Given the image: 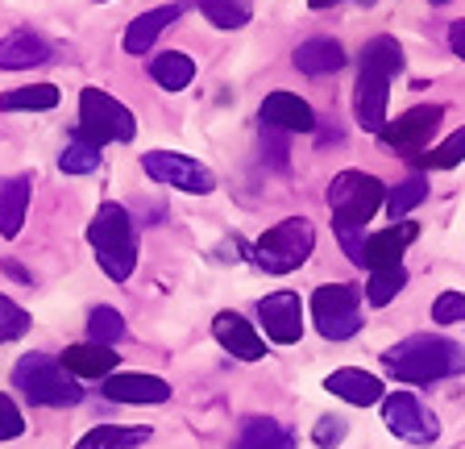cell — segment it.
<instances>
[{
    "instance_id": "39",
    "label": "cell",
    "mask_w": 465,
    "mask_h": 449,
    "mask_svg": "<svg viewBox=\"0 0 465 449\" xmlns=\"http://www.w3.org/2000/svg\"><path fill=\"white\" fill-rule=\"evenodd\" d=\"M312 9H332V5H341V0H308Z\"/></svg>"
},
{
    "instance_id": "33",
    "label": "cell",
    "mask_w": 465,
    "mask_h": 449,
    "mask_svg": "<svg viewBox=\"0 0 465 449\" xmlns=\"http://www.w3.org/2000/svg\"><path fill=\"white\" fill-rule=\"evenodd\" d=\"M457 163H465V125L457 129V134H449L436 150L416 155V166H432V171H449V166H457Z\"/></svg>"
},
{
    "instance_id": "35",
    "label": "cell",
    "mask_w": 465,
    "mask_h": 449,
    "mask_svg": "<svg viewBox=\"0 0 465 449\" xmlns=\"http://www.w3.org/2000/svg\"><path fill=\"white\" fill-rule=\"evenodd\" d=\"M436 324H465V295L461 292H440L432 304Z\"/></svg>"
},
{
    "instance_id": "30",
    "label": "cell",
    "mask_w": 465,
    "mask_h": 449,
    "mask_svg": "<svg viewBox=\"0 0 465 449\" xmlns=\"http://www.w3.org/2000/svg\"><path fill=\"white\" fill-rule=\"evenodd\" d=\"M407 284V271L403 266H382V271H370V284H366V300L374 308H387Z\"/></svg>"
},
{
    "instance_id": "9",
    "label": "cell",
    "mask_w": 465,
    "mask_h": 449,
    "mask_svg": "<svg viewBox=\"0 0 465 449\" xmlns=\"http://www.w3.org/2000/svg\"><path fill=\"white\" fill-rule=\"evenodd\" d=\"M440 117H445V108L440 105H416V108H407L399 121H387L382 134H378V142H382V150H391V155L416 158L420 150L432 142Z\"/></svg>"
},
{
    "instance_id": "21",
    "label": "cell",
    "mask_w": 465,
    "mask_h": 449,
    "mask_svg": "<svg viewBox=\"0 0 465 449\" xmlns=\"http://www.w3.org/2000/svg\"><path fill=\"white\" fill-rule=\"evenodd\" d=\"M29 208V175L0 179V237H17Z\"/></svg>"
},
{
    "instance_id": "36",
    "label": "cell",
    "mask_w": 465,
    "mask_h": 449,
    "mask_svg": "<svg viewBox=\"0 0 465 449\" xmlns=\"http://www.w3.org/2000/svg\"><path fill=\"white\" fill-rule=\"evenodd\" d=\"M345 433H349V424L341 416H324V420H316V429H312V441H316L320 449H337L341 441H345Z\"/></svg>"
},
{
    "instance_id": "24",
    "label": "cell",
    "mask_w": 465,
    "mask_h": 449,
    "mask_svg": "<svg viewBox=\"0 0 465 449\" xmlns=\"http://www.w3.org/2000/svg\"><path fill=\"white\" fill-rule=\"evenodd\" d=\"M150 75H154L158 88L183 92L195 79V63H192V55H183V50H166V55H158V59L150 63Z\"/></svg>"
},
{
    "instance_id": "8",
    "label": "cell",
    "mask_w": 465,
    "mask_h": 449,
    "mask_svg": "<svg viewBox=\"0 0 465 449\" xmlns=\"http://www.w3.org/2000/svg\"><path fill=\"white\" fill-rule=\"evenodd\" d=\"M142 171L154 184L179 187V192H192V195H208L216 187L213 171L203 163H195V158L179 155V150H150V155H142Z\"/></svg>"
},
{
    "instance_id": "37",
    "label": "cell",
    "mask_w": 465,
    "mask_h": 449,
    "mask_svg": "<svg viewBox=\"0 0 465 449\" xmlns=\"http://www.w3.org/2000/svg\"><path fill=\"white\" fill-rule=\"evenodd\" d=\"M25 433V420H21V408L9 400V395H0V441H13Z\"/></svg>"
},
{
    "instance_id": "2",
    "label": "cell",
    "mask_w": 465,
    "mask_h": 449,
    "mask_svg": "<svg viewBox=\"0 0 465 449\" xmlns=\"http://www.w3.org/2000/svg\"><path fill=\"white\" fill-rule=\"evenodd\" d=\"M87 242L96 250V263L104 266L108 279L125 284L137 266V237H134V221L121 205H100L92 224H87Z\"/></svg>"
},
{
    "instance_id": "38",
    "label": "cell",
    "mask_w": 465,
    "mask_h": 449,
    "mask_svg": "<svg viewBox=\"0 0 465 449\" xmlns=\"http://www.w3.org/2000/svg\"><path fill=\"white\" fill-rule=\"evenodd\" d=\"M449 46H453V55L465 63V17L449 25Z\"/></svg>"
},
{
    "instance_id": "17",
    "label": "cell",
    "mask_w": 465,
    "mask_h": 449,
    "mask_svg": "<svg viewBox=\"0 0 465 449\" xmlns=\"http://www.w3.org/2000/svg\"><path fill=\"white\" fill-rule=\"evenodd\" d=\"M58 362H63V371L75 374V379H108V374L116 371V362H121V354H113V345H67V350L58 354Z\"/></svg>"
},
{
    "instance_id": "31",
    "label": "cell",
    "mask_w": 465,
    "mask_h": 449,
    "mask_svg": "<svg viewBox=\"0 0 465 449\" xmlns=\"http://www.w3.org/2000/svg\"><path fill=\"white\" fill-rule=\"evenodd\" d=\"M87 337L96 345H116L125 337V316L116 313V308H108V304H100V308H92V316H87Z\"/></svg>"
},
{
    "instance_id": "32",
    "label": "cell",
    "mask_w": 465,
    "mask_h": 449,
    "mask_svg": "<svg viewBox=\"0 0 465 449\" xmlns=\"http://www.w3.org/2000/svg\"><path fill=\"white\" fill-rule=\"evenodd\" d=\"M58 166L67 171V175H92L100 166V146H92V142H84V137H71L67 150L58 155Z\"/></svg>"
},
{
    "instance_id": "10",
    "label": "cell",
    "mask_w": 465,
    "mask_h": 449,
    "mask_svg": "<svg viewBox=\"0 0 465 449\" xmlns=\"http://www.w3.org/2000/svg\"><path fill=\"white\" fill-rule=\"evenodd\" d=\"M382 420H387V429L395 433L399 441H411V445H428V441H436V433H440L436 416L411 391H391L387 400H382Z\"/></svg>"
},
{
    "instance_id": "20",
    "label": "cell",
    "mask_w": 465,
    "mask_h": 449,
    "mask_svg": "<svg viewBox=\"0 0 465 449\" xmlns=\"http://www.w3.org/2000/svg\"><path fill=\"white\" fill-rule=\"evenodd\" d=\"M50 59V46L29 30H17L9 38H0V67L5 71H25V67H38V63Z\"/></svg>"
},
{
    "instance_id": "25",
    "label": "cell",
    "mask_w": 465,
    "mask_h": 449,
    "mask_svg": "<svg viewBox=\"0 0 465 449\" xmlns=\"http://www.w3.org/2000/svg\"><path fill=\"white\" fill-rule=\"evenodd\" d=\"M150 441V429H121V424H96L75 441V449H134Z\"/></svg>"
},
{
    "instance_id": "6",
    "label": "cell",
    "mask_w": 465,
    "mask_h": 449,
    "mask_svg": "<svg viewBox=\"0 0 465 449\" xmlns=\"http://www.w3.org/2000/svg\"><path fill=\"white\" fill-rule=\"evenodd\" d=\"M75 134L104 150L108 142H134L137 121L116 96H108V92H100V88H84L79 92V129Z\"/></svg>"
},
{
    "instance_id": "23",
    "label": "cell",
    "mask_w": 465,
    "mask_h": 449,
    "mask_svg": "<svg viewBox=\"0 0 465 449\" xmlns=\"http://www.w3.org/2000/svg\"><path fill=\"white\" fill-rule=\"evenodd\" d=\"M237 449H295V433L282 429L279 420H271V416H253L242 424Z\"/></svg>"
},
{
    "instance_id": "7",
    "label": "cell",
    "mask_w": 465,
    "mask_h": 449,
    "mask_svg": "<svg viewBox=\"0 0 465 449\" xmlns=\"http://www.w3.org/2000/svg\"><path fill=\"white\" fill-rule=\"evenodd\" d=\"M312 316H316L320 337L345 342L361 329V292L353 284H324L312 295Z\"/></svg>"
},
{
    "instance_id": "5",
    "label": "cell",
    "mask_w": 465,
    "mask_h": 449,
    "mask_svg": "<svg viewBox=\"0 0 465 449\" xmlns=\"http://www.w3.org/2000/svg\"><path fill=\"white\" fill-rule=\"evenodd\" d=\"M316 250V229L303 216H287V221L271 224L266 234L253 242V263L266 274H291L300 271Z\"/></svg>"
},
{
    "instance_id": "14",
    "label": "cell",
    "mask_w": 465,
    "mask_h": 449,
    "mask_svg": "<svg viewBox=\"0 0 465 449\" xmlns=\"http://www.w3.org/2000/svg\"><path fill=\"white\" fill-rule=\"evenodd\" d=\"M262 121H266V129H279V134H312L316 129L312 105L295 92H271L262 100Z\"/></svg>"
},
{
    "instance_id": "15",
    "label": "cell",
    "mask_w": 465,
    "mask_h": 449,
    "mask_svg": "<svg viewBox=\"0 0 465 449\" xmlns=\"http://www.w3.org/2000/svg\"><path fill=\"white\" fill-rule=\"evenodd\" d=\"M213 337L232 354V358H242V362H258V358H266V342H262L258 329H253V324L245 321L242 313H216V321H213Z\"/></svg>"
},
{
    "instance_id": "22",
    "label": "cell",
    "mask_w": 465,
    "mask_h": 449,
    "mask_svg": "<svg viewBox=\"0 0 465 449\" xmlns=\"http://www.w3.org/2000/svg\"><path fill=\"white\" fill-rule=\"evenodd\" d=\"M295 67L303 75H332V71L345 67V50L337 38H308L295 50Z\"/></svg>"
},
{
    "instance_id": "27",
    "label": "cell",
    "mask_w": 465,
    "mask_h": 449,
    "mask_svg": "<svg viewBox=\"0 0 465 449\" xmlns=\"http://www.w3.org/2000/svg\"><path fill=\"white\" fill-rule=\"evenodd\" d=\"M58 105V88L54 84H29V88H13L0 96V108L5 113H21V108H29V113H46V108Z\"/></svg>"
},
{
    "instance_id": "28",
    "label": "cell",
    "mask_w": 465,
    "mask_h": 449,
    "mask_svg": "<svg viewBox=\"0 0 465 449\" xmlns=\"http://www.w3.org/2000/svg\"><path fill=\"white\" fill-rule=\"evenodd\" d=\"M424 195H428L424 175H411V179H403L399 187H387V213H391V221H403L411 208L424 205Z\"/></svg>"
},
{
    "instance_id": "29",
    "label": "cell",
    "mask_w": 465,
    "mask_h": 449,
    "mask_svg": "<svg viewBox=\"0 0 465 449\" xmlns=\"http://www.w3.org/2000/svg\"><path fill=\"white\" fill-rule=\"evenodd\" d=\"M203 17L213 21L216 30H242L245 21H250V0H200Z\"/></svg>"
},
{
    "instance_id": "16",
    "label": "cell",
    "mask_w": 465,
    "mask_h": 449,
    "mask_svg": "<svg viewBox=\"0 0 465 449\" xmlns=\"http://www.w3.org/2000/svg\"><path fill=\"white\" fill-rule=\"evenodd\" d=\"M104 395L113 404H166L171 400V387L158 374H108Z\"/></svg>"
},
{
    "instance_id": "4",
    "label": "cell",
    "mask_w": 465,
    "mask_h": 449,
    "mask_svg": "<svg viewBox=\"0 0 465 449\" xmlns=\"http://www.w3.org/2000/svg\"><path fill=\"white\" fill-rule=\"evenodd\" d=\"M13 387L29 404H46V408H63V404L84 400V387L75 383V374L63 371V362L50 358V354H25L13 366Z\"/></svg>"
},
{
    "instance_id": "19",
    "label": "cell",
    "mask_w": 465,
    "mask_h": 449,
    "mask_svg": "<svg viewBox=\"0 0 465 449\" xmlns=\"http://www.w3.org/2000/svg\"><path fill=\"white\" fill-rule=\"evenodd\" d=\"M179 17H183V5H163V9L142 13L137 21H129L125 50H129V55H150V46L158 42V34H163L171 21H179Z\"/></svg>"
},
{
    "instance_id": "18",
    "label": "cell",
    "mask_w": 465,
    "mask_h": 449,
    "mask_svg": "<svg viewBox=\"0 0 465 449\" xmlns=\"http://www.w3.org/2000/svg\"><path fill=\"white\" fill-rule=\"evenodd\" d=\"M324 387H329L337 400L358 404V408H370V404H382V400H387L382 383H378L374 374L358 371V366H341V371H332L329 379H324Z\"/></svg>"
},
{
    "instance_id": "13",
    "label": "cell",
    "mask_w": 465,
    "mask_h": 449,
    "mask_svg": "<svg viewBox=\"0 0 465 449\" xmlns=\"http://www.w3.org/2000/svg\"><path fill=\"white\" fill-rule=\"evenodd\" d=\"M420 237V224L411 221H395L387 224L382 234L366 237V245H361V266H370V271H382V266H403V250Z\"/></svg>"
},
{
    "instance_id": "40",
    "label": "cell",
    "mask_w": 465,
    "mask_h": 449,
    "mask_svg": "<svg viewBox=\"0 0 465 449\" xmlns=\"http://www.w3.org/2000/svg\"><path fill=\"white\" fill-rule=\"evenodd\" d=\"M432 5H449V0H432Z\"/></svg>"
},
{
    "instance_id": "1",
    "label": "cell",
    "mask_w": 465,
    "mask_h": 449,
    "mask_svg": "<svg viewBox=\"0 0 465 449\" xmlns=\"http://www.w3.org/2000/svg\"><path fill=\"white\" fill-rule=\"evenodd\" d=\"M382 366L387 374H395L399 383H432V379H449V374L465 371V350L449 337H432V333H416V337H403L399 345H391L382 354Z\"/></svg>"
},
{
    "instance_id": "26",
    "label": "cell",
    "mask_w": 465,
    "mask_h": 449,
    "mask_svg": "<svg viewBox=\"0 0 465 449\" xmlns=\"http://www.w3.org/2000/svg\"><path fill=\"white\" fill-rule=\"evenodd\" d=\"M361 67L391 79L395 71H403V46H399L395 38H387V34H378V38H370L366 50H361Z\"/></svg>"
},
{
    "instance_id": "11",
    "label": "cell",
    "mask_w": 465,
    "mask_h": 449,
    "mask_svg": "<svg viewBox=\"0 0 465 449\" xmlns=\"http://www.w3.org/2000/svg\"><path fill=\"white\" fill-rule=\"evenodd\" d=\"M258 321L274 345H295L303 337V300L295 292H271L258 300Z\"/></svg>"
},
{
    "instance_id": "12",
    "label": "cell",
    "mask_w": 465,
    "mask_h": 449,
    "mask_svg": "<svg viewBox=\"0 0 465 449\" xmlns=\"http://www.w3.org/2000/svg\"><path fill=\"white\" fill-rule=\"evenodd\" d=\"M387 100H391V79L361 67L358 88H353V117H358V125L366 134H382V125H387Z\"/></svg>"
},
{
    "instance_id": "3",
    "label": "cell",
    "mask_w": 465,
    "mask_h": 449,
    "mask_svg": "<svg viewBox=\"0 0 465 449\" xmlns=\"http://www.w3.org/2000/svg\"><path fill=\"white\" fill-rule=\"evenodd\" d=\"M387 205V184L378 175H366V171H341L329 184V208H332V224L337 234L345 229H361L366 234V221Z\"/></svg>"
},
{
    "instance_id": "34",
    "label": "cell",
    "mask_w": 465,
    "mask_h": 449,
    "mask_svg": "<svg viewBox=\"0 0 465 449\" xmlns=\"http://www.w3.org/2000/svg\"><path fill=\"white\" fill-rule=\"evenodd\" d=\"M25 333H29V313L21 308L17 300L0 295V345L17 342V337H25Z\"/></svg>"
}]
</instances>
